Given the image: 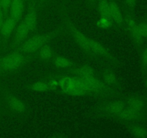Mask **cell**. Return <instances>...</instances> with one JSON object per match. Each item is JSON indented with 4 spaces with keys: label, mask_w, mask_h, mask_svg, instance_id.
Wrapping results in <instances>:
<instances>
[{
    "label": "cell",
    "mask_w": 147,
    "mask_h": 138,
    "mask_svg": "<svg viewBox=\"0 0 147 138\" xmlns=\"http://www.w3.org/2000/svg\"><path fill=\"white\" fill-rule=\"evenodd\" d=\"M50 39H51V36L49 34L33 36L23 43L20 50L21 52L25 53H34L40 50V47L45 45V43Z\"/></svg>",
    "instance_id": "6da1fadb"
},
{
    "label": "cell",
    "mask_w": 147,
    "mask_h": 138,
    "mask_svg": "<svg viewBox=\"0 0 147 138\" xmlns=\"http://www.w3.org/2000/svg\"><path fill=\"white\" fill-rule=\"evenodd\" d=\"M24 57L21 53H12L0 58V68L6 71L15 70L22 65Z\"/></svg>",
    "instance_id": "7a4b0ae2"
},
{
    "label": "cell",
    "mask_w": 147,
    "mask_h": 138,
    "mask_svg": "<svg viewBox=\"0 0 147 138\" xmlns=\"http://www.w3.org/2000/svg\"><path fill=\"white\" fill-rule=\"evenodd\" d=\"M88 91H99L104 89V83L94 76L87 78H79Z\"/></svg>",
    "instance_id": "3957f363"
},
{
    "label": "cell",
    "mask_w": 147,
    "mask_h": 138,
    "mask_svg": "<svg viewBox=\"0 0 147 138\" xmlns=\"http://www.w3.org/2000/svg\"><path fill=\"white\" fill-rule=\"evenodd\" d=\"M10 17L18 21L22 17L24 9V0H12L9 7Z\"/></svg>",
    "instance_id": "277c9868"
},
{
    "label": "cell",
    "mask_w": 147,
    "mask_h": 138,
    "mask_svg": "<svg viewBox=\"0 0 147 138\" xmlns=\"http://www.w3.org/2000/svg\"><path fill=\"white\" fill-rule=\"evenodd\" d=\"M23 22L28 27L30 30H34L36 29L37 24V14L34 3H33L29 9Z\"/></svg>",
    "instance_id": "5b68a950"
},
{
    "label": "cell",
    "mask_w": 147,
    "mask_h": 138,
    "mask_svg": "<svg viewBox=\"0 0 147 138\" xmlns=\"http://www.w3.org/2000/svg\"><path fill=\"white\" fill-rule=\"evenodd\" d=\"M126 23L127 25L129 32L131 34L132 37L134 39L136 43H142L143 40V37L141 35L139 30H138V24L135 22V20L130 16H127L126 18Z\"/></svg>",
    "instance_id": "8992f818"
},
{
    "label": "cell",
    "mask_w": 147,
    "mask_h": 138,
    "mask_svg": "<svg viewBox=\"0 0 147 138\" xmlns=\"http://www.w3.org/2000/svg\"><path fill=\"white\" fill-rule=\"evenodd\" d=\"M17 22V21L11 18V17H7L6 20H4V23L0 29V32H1V35L5 38L9 37L10 34L15 28Z\"/></svg>",
    "instance_id": "52a82bcc"
},
{
    "label": "cell",
    "mask_w": 147,
    "mask_h": 138,
    "mask_svg": "<svg viewBox=\"0 0 147 138\" xmlns=\"http://www.w3.org/2000/svg\"><path fill=\"white\" fill-rule=\"evenodd\" d=\"M72 34H73L74 39L76 40V43L83 50L86 51H90L88 45V38L85 34L80 32V31L77 30L75 28H71Z\"/></svg>",
    "instance_id": "ba28073f"
},
{
    "label": "cell",
    "mask_w": 147,
    "mask_h": 138,
    "mask_svg": "<svg viewBox=\"0 0 147 138\" xmlns=\"http://www.w3.org/2000/svg\"><path fill=\"white\" fill-rule=\"evenodd\" d=\"M88 45L90 51H92L93 53L98 55L106 56L109 55L107 49L103 45H101L96 40H93V39L88 38Z\"/></svg>",
    "instance_id": "9c48e42d"
},
{
    "label": "cell",
    "mask_w": 147,
    "mask_h": 138,
    "mask_svg": "<svg viewBox=\"0 0 147 138\" xmlns=\"http://www.w3.org/2000/svg\"><path fill=\"white\" fill-rule=\"evenodd\" d=\"M111 8V18L117 24L123 22V17L119 6L115 1H109Z\"/></svg>",
    "instance_id": "30bf717a"
},
{
    "label": "cell",
    "mask_w": 147,
    "mask_h": 138,
    "mask_svg": "<svg viewBox=\"0 0 147 138\" xmlns=\"http://www.w3.org/2000/svg\"><path fill=\"white\" fill-rule=\"evenodd\" d=\"M30 29L28 28L24 22H22L17 26V30L15 33V43H19L22 41L27 37V34L30 32Z\"/></svg>",
    "instance_id": "8fae6325"
},
{
    "label": "cell",
    "mask_w": 147,
    "mask_h": 138,
    "mask_svg": "<svg viewBox=\"0 0 147 138\" xmlns=\"http://www.w3.org/2000/svg\"><path fill=\"white\" fill-rule=\"evenodd\" d=\"M9 107L12 111L18 113H22L25 110V104L16 96H11L8 101Z\"/></svg>",
    "instance_id": "7c38bea8"
},
{
    "label": "cell",
    "mask_w": 147,
    "mask_h": 138,
    "mask_svg": "<svg viewBox=\"0 0 147 138\" xmlns=\"http://www.w3.org/2000/svg\"><path fill=\"white\" fill-rule=\"evenodd\" d=\"M124 105L120 101H114L107 105L105 109L106 112L112 115H118L124 109Z\"/></svg>",
    "instance_id": "4fadbf2b"
},
{
    "label": "cell",
    "mask_w": 147,
    "mask_h": 138,
    "mask_svg": "<svg viewBox=\"0 0 147 138\" xmlns=\"http://www.w3.org/2000/svg\"><path fill=\"white\" fill-rule=\"evenodd\" d=\"M98 12L100 17H106L111 20V18L110 3L107 0H100L98 3Z\"/></svg>",
    "instance_id": "5bb4252c"
},
{
    "label": "cell",
    "mask_w": 147,
    "mask_h": 138,
    "mask_svg": "<svg viewBox=\"0 0 147 138\" xmlns=\"http://www.w3.org/2000/svg\"><path fill=\"white\" fill-rule=\"evenodd\" d=\"M119 118L125 121L135 120L139 116V113L132 110L130 108L124 109L119 115Z\"/></svg>",
    "instance_id": "9a60e30c"
},
{
    "label": "cell",
    "mask_w": 147,
    "mask_h": 138,
    "mask_svg": "<svg viewBox=\"0 0 147 138\" xmlns=\"http://www.w3.org/2000/svg\"><path fill=\"white\" fill-rule=\"evenodd\" d=\"M73 78L69 77V76H63L60 80H58L59 86L61 88L62 90L66 93H70L71 89L72 84H73Z\"/></svg>",
    "instance_id": "2e32d148"
},
{
    "label": "cell",
    "mask_w": 147,
    "mask_h": 138,
    "mask_svg": "<svg viewBox=\"0 0 147 138\" xmlns=\"http://www.w3.org/2000/svg\"><path fill=\"white\" fill-rule=\"evenodd\" d=\"M79 78H87L94 76V70L88 66H82L78 68L75 71Z\"/></svg>",
    "instance_id": "e0dca14e"
},
{
    "label": "cell",
    "mask_w": 147,
    "mask_h": 138,
    "mask_svg": "<svg viewBox=\"0 0 147 138\" xmlns=\"http://www.w3.org/2000/svg\"><path fill=\"white\" fill-rule=\"evenodd\" d=\"M128 106L129 108L131 109L132 110L139 113L142 112L144 109V103L142 100L139 99H131L128 101Z\"/></svg>",
    "instance_id": "ac0fdd59"
},
{
    "label": "cell",
    "mask_w": 147,
    "mask_h": 138,
    "mask_svg": "<svg viewBox=\"0 0 147 138\" xmlns=\"http://www.w3.org/2000/svg\"><path fill=\"white\" fill-rule=\"evenodd\" d=\"M53 50L47 45H44L39 50L40 57L43 60H48L53 57Z\"/></svg>",
    "instance_id": "d6986e66"
},
{
    "label": "cell",
    "mask_w": 147,
    "mask_h": 138,
    "mask_svg": "<svg viewBox=\"0 0 147 138\" xmlns=\"http://www.w3.org/2000/svg\"><path fill=\"white\" fill-rule=\"evenodd\" d=\"M55 64L57 67L61 68H69L70 66H72L73 65V63L72 61H70L69 59L66 58L64 57H57L55 60Z\"/></svg>",
    "instance_id": "ffe728a7"
},
{
    "label": "cell",
    "mask_w": 147,
    "mask_h": 138,
    "mask_svg": "<svg viewBox=\"0 0 147 138\" xmlns=\"http://www.w3.org/2000/svg\"><path fill=\"white\" fill-rule=\"evenodd\" d=\"M31 89L35 92H45L49 91L47 82H35L31 86Z\"/></svg>",
    "instance_id": "44dd1931"
},
{
    "label": "cell",
    "mask_w": 147,
    "mask_h": 138,
    "mask_svg": "<svg viewBox=\"0 0 147 138\" xmlns=\"http://www.w3.org/2000/svg\"><path fill=\"white\" fill-rule=\"evenodd\" d=\"M131 134L136 137H146L147 131L144 128L140 126H134L131 129Z\"/></svg>",
    "instance_id": "7402d4cb"
},
{
    "label": "cell",
    "mask_w": 147,
    "mask_h": 138,
    "mask_svg": "<svg viewBox=\"0 0 147 138\" xmlns=\"http://www.w3.org/2000/svg\"><path fill=\"white\" fill-rule=\"evenodd\" d=\"M103 80L108 85H113L116 82V77L114 73L106 71L103 74Z\"/></svg>",
    "instance_id": "603a6c76"
},
{
    "label": "cell",
    "mask_w": 147,
    "mask_h": 138,
    "mask_svg": "<svg viewBox=\"0 0 147 138\" xmlns=\"http://www.w3.org/2000/svg\"><path fill=\"white\" fill-rule=\"evenodd\" d=\"M96 24L99 28L106 30V29H109L111 26V20L106 18V17H100V18L98 20Z\"/></svg>",
    "instance_id": "cb8c5ba5"
},
{
    "label": "cell",
    "mask_w": 147,
    "mask_h": 138,
    "mask_svg": "<svg viewBox=\"0 0 147 138\" xmlns=\"http://www.w3.org/2000/svg\"><path fill=\"white\" fill-rule=\"evenodd\" d=\"M138 30L140 32L141 35L144 37H147V24L143 23V24H138Z\"/></svg>",
    "instance_id": "d4e9b609"
},
{
    "label": "cell",
    "mask_w": 147,
    "mask_h": 138,
    "mask_svg": "<svg viewBox=\"0 0 147 138\" xmlns=\"http://www.w3.org/2000/svg\"><path fill=\"white\" fill-rule=\"evenodd\" d=\"M47 83L48 85L49 90H55L59 86L58 80L56 79H50L48 82H47Z\"/></svg>",
    "instance_id": "484cf974"
},
{
    "label": "cell",
    "mask_w": 147,
    "mask_h": 138,
    "mask_svg": "<svg viewBox=\"0 0 147 138\" xmlns=\"http://www.w3.org/2000/svg\"><path fill=\"white\" fill-rule=\"evenodd\" d=\"M12 0H0V7L4 11L9 9Z\"/></svg>",
    "instance_id": "4316f807"
},
{
    "label": "cell",
    "mask_w": 147,
    "mask_h": 138,
    "mask_svg": "<svg viewBox=\"0 0 147 138\" xmlns=\"http://www.w3.org/2000/svg\"><path fill=\"white\" fill-rule=\"evenodd\" d=\"M142 60L144 66H147V48L143 52Z\"/></svg>",
    "instance_id": "83f0119b"
},
{
    "label": "cell",
    "mask_w": 147,
    "mask_h": 138,
    "mask_svg": "<svg viewBox=\"0 0 147 138\" xmlns=\"http://www.w3.org/2000/svg\"><path fill=\"white\" fill-rule=\"evenodd\" d=\"M4 10L2 9L1 7H0V29H1V26H2L3 23H4Z\"/></svg>",
    "instance_id": "f1b7e54d"
},
{
    "label": "cell",
    "mask_w": 147,
    "mask_h": 138,
    "mask_svg": "<svg viewBox=\"0 0 147 138\" xmlns=\"http://www.w3.org/2000/svg\"><path fill=\"white\" fill-rule=\"evenodd\" d=\"M125 1H126V4H127L129 7H134L136 5V0H125Z\"/></svg>",
    "instance_id": "f546056e"
},
{
    "label": "cell",
    "mask_w": 147,
    "mask_h": 138,
    "mask_svg": "<svg viewBox=\"0 0 147 138\" xmlns=\"http://www.w3.org/2000/svg\"><path fill=\"white\" fill-rule=\"evenodd\" d=\"M39 1H41V2H42V1H46V0H39Z\"/></svg>",
    "instance_id": "4dcf8cb0"
},
{
    "label": "cell",
    "mask_w": 147,
    "mask_h": 138,
    "mask_svg": "<svg viewBox=\"0 0 147 138\" xmlns=\"http://www.w3.org/2000/svg\"><path fill=\"white\" fill-rule=\"evenodd\" d=\"M146 86H147V78H146Z\"/></svg>",
    "instance_id": "1f68e13d"
},
{
    "label": "cell",
    "mask_w": 147,
    "mask_h": 138,
    "mask_svg": "<svg viewBox=\"0 0 147 138\" xmlns=\"http://www.w3.org/2000/svg\"><path fill=\"white\" fill-rule=\"evenodd\" d=\"M146 24H147V22H146Z\"/></svg>",
    "instance_id": "d6a6232c"
}]
</instances>
